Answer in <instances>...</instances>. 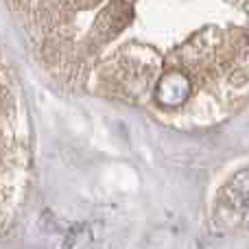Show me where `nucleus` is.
I'll return each mask as SVG.
<instances>
[]
</instances>
